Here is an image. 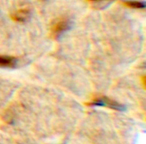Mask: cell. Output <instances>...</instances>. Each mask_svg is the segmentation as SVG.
<instances>
[{
    "instance_id": "obj_2",
    "label": "cell",
    "mask_w": 146,
    "mask_h": 144,
    "mask_svg": "<svg viewBox=\"0 0 146 144\" xmlns=\"http://www.w3.org/2000/svg\"><path fill=\"white\" fill-rule=\"evenodd\" d=\"M71 27V22L67 18H58L51 25L50 32L54 38H59Z\"/></svg>"
},
{
    "instance_id": "obj_6",
    "label": "cell",
    "mask_w": 146,
    "mask_h": 144,
    "mask_svg": "<svg viewBox=\"0 0 146 144\" xmlns=\"http://www.w3.org/2000/svg\"><path fill=\"white\" fill-rule=\"evenodd\" d=\"M90 1H100V0H90Z\"/></svg>"
},
{
    "instance_id": "obj_3",
    "label": "cell",
    "mask_w": 146,
    "mask_h": 144,
    "mask_svg": "<svg viewBox=\"0 0 146 144\" xmlns=\"http://www.w3.org/2000/svg\"><path fill=\"white\" fill-rule=\"evenodd\" d=\"M30 16V11L27 9H20L15 10L11 15V18L18 22H24L28 20Z\"/></svg>"
},
{
    "instance_id": "obj_1",
    "label": "cell",
    "mask_w": 146,
    "mask_h": 144,
    "mask_svg": "<svg viewBox=\"0 0 146 144\" xmlns=\"http://www.w3.org/2000/svg\"><path fill=\"white\" fill-rule=\"evenodd\" d=\"M89 106H96V107H106L114 110L117 111H124L126 109L125 106L112 100L106 96H99L97 98H94L91 102L86 103Z\"/></svg>"
},
{
    "instance_id": "obj_5",
    "label": "cell",
    "mask_w": 146,
    "mask_h": 144,
    "mask_svg": "<svg viewBox=\"0 0 146 144\" xmlns=\"http://www.w3.org/2000/svg\"><path fill=\"white\" fill-rule=\"evenodd\" d=\"M124 3L125 5L133 9H144L145 7V3L139 1H125Z\"/></svg>"
},
{
    "instance_id": "obj_4",
    "label": "cell",
    "mask_w": 146,
    "mask_h": 144,
    "mask_svg": "<svg viewBox=\"0 0 146 144\" xmlns=\"http://www.w3.org/2000/svg\"><path fill=\"white\" fill-rule=\"evenodd\" d=\"M16 64L15 58L7 55H0V67H13Z\"/></svg>"
}]
</instances>
